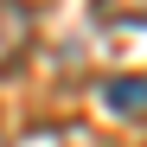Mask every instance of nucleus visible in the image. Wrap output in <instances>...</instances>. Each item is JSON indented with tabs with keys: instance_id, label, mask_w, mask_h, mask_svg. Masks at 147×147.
<instances>
[{
	"instance_id": "f257e3e1",
	"label": "nucleus",
	"mask_w": 147,
	"mask_h": 147,
	"mask_svg": "<svg viewBox=\"0 0 147 147\" xmlns=\"http://www.w3.org/2000/svg\"><path fill=\"white\" fill-rule=\"evenodd\" d=\"M32 38H38V19H32V7H26V0H0V77L26 64Z\"/></svg>"
},
{
	"instance_id": "7ed1b4c3",
	"label": "nucleus",
	"mask_w": 147,
	"mask_h": 147,
	"mask_svg": "<svg viewBox=\"0 0 147 147\" xmlns=\"http://www.w3.org/2000/svg\"><path fill=\"white\" fill-rule=\"evenodd\" d=\"M102 26H147V0H90Z\"/></svg>"
},
{
	"instance_id": "f03ea898",
	"label": "nucleus",
	"mask_w": 147,
	"mask_h": 147,
	"mask_svg": "<svg viewBox=\"0 0 147 147\" xmlns=\"http://www.w3.org/2000/svg\"><path fill=\"white\" fill-rule=\"evenodd\" d=\"M102 102L115 115H147V77H109L102 83Z\"/></svg>"
}]
</instances>
